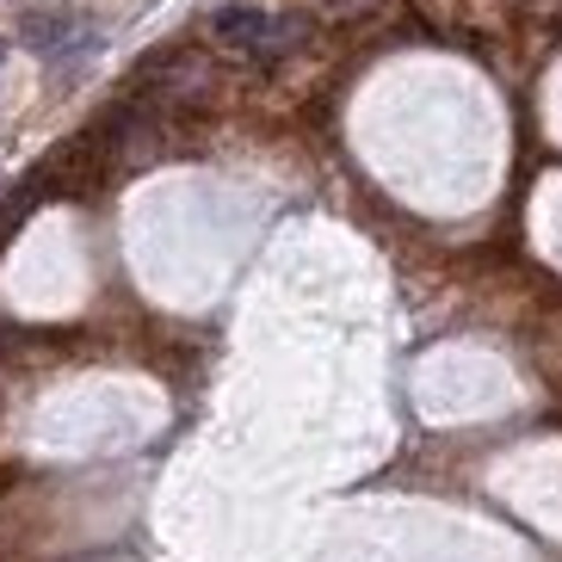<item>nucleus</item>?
<instances>
[{"mask_svg": "<svg viewBox=\"0 0 562 562\" xmlns=\"http://www.w3.org/2000/svg\"><path fill=\"white\" fill-rule=\"evenodd\" d=\"M211 37L235 56L272 63V56H291L303 37H310V19L303 13H272V7H223V13H211Z\"/></svg>", "mask_w": 562, "mask_h": 562, "instance_id": "f257e3e1", "label": "nucleus"}, {"mask_svg": "<svg viewBox=\"0 0 562 562\" xmlns=\"http://www.w3.org/2000/svg\"><path fill=\"white\" fill-rule=\"evenodd\" d=\"M75 37H93V25L75 19V13H32L25 19V44H37L44 56H68Z\"/></svg>", "mask_w": 562, "mask_h": 562, "instance_id": "f03ea898", "label": "nucleus"}, {"mask_svg": "<svg viewBox=\"0 0 562 562\" xmlns=\"http://www.w3.org/2000/svg\"><path fill=\"white\" fill-rule=\"evenodd\" d=\"M390 0H322V13H334V19H378Z\"/></svg>", "mask_w": 562, "mask_h": 562, "instance_id": "7ed1b4c3", "label": "nucleus"}, {"mask_svg": "<svg viewBox=\"0 0 562 562\" xmlns=\"http://www.w3.org/2000/svg\"><path fill=\"white\" fill-rule=\"evenodd\" d=\"M0 63H7V44H0Z\"/></svg>", "mask_w": 562, "mask_h": 562, "instance_id": "20e7f679", "label": "nucleus"}]
</instances>
